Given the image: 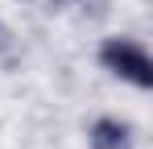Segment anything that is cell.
<instances>
[{
  "instance_id": "6da1fadb",
  "label": "cell",
  "mask_w": 153,
  "mask_h": 149,
  "mask_svg": "<svg viewBox=\"0 0 153 149\" xmlns=\"http://www.w3.org/2000/svg\"><path fill=\"white\" fill-rule=\"evenodd\" d=\"M100 62H103V71H112L116 79H124L141 91L153 87V62L145 54V46L132 42V37H108L100 46Z\"/></svg>"
},
{
  "instance_id": "7a4b0ae2",
  "label": "cell",
  "mask_w": 153,
  "mask_h": 149,
  "mask_svg": "<svg viewBox=\"0 0 153 149\" xmlns=\"http://www.w3.org/2000/svg\"><path fill=\"white\" fill-rule=\"evenodd\" d=\"M87 141H91V149H128L132 145V128L124 120H116V116H100L91 124Z\"/></svg>"
},
{
  "instance_id": "3957f363",
  "label": "cell",
  "mask_w": 153,
  "mask_h": 149,
  "mask_svg": "<svg viewBox=\"0 0 153 149\" xmlns=\"http://www.w3.org/2000/svg\"><path fill=\"white\" fill-rule=\"evenodd\" d=\"M8 58H13V33L0 25V62H8Z\"/></svg>"
}]
</instances>
